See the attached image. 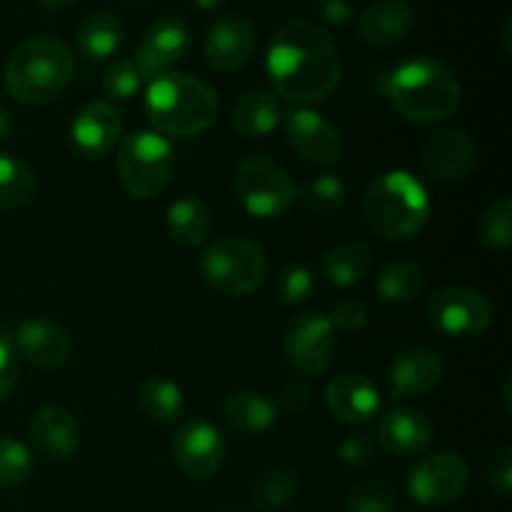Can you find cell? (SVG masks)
I'll list each match as a JSON object with an SVG mask.
<instances>
[{"mask_svg":"<svg viewBox=\"0 0 512 512\" xmlns=\"http://www.w3.org/2000/svg\"><path fill=\"white\" fill-rule=\"evenodd\" d=\"M205 283L225 298H243L263 285L268 255L248 238H220L198 260Z\"/></svg>","mask_w":512,"mask_h":512,"instance_id":"obj_6","label":"cell"},{"mask_svg":"<svg viewBox=\"0 0 512 512\" xmlns=\"http://www.w3.org/2000/svg\"><path fill=\"white\" fill-rule=\"evenodd\" d=\"M503 395H505V410H508V413H510V408H512V405H510V375H508V378H505V390H503Z\"/></svg>","mask_w":512,"mask_h":512,"instance_id":"obj_49","label":"cell"},{"mask_svg":"<svg viewBox=\"0 0 512 512\" xmlns=\"http://www.w3.org/2000/svg\"><path fill=\"white\" fill-rule=\"evenodd\" d=\"M28 435L33 448L48 460H65L75 453L80 438L78 420L63 405H45L30 418Z\"/></svg>","mask_w":512,"mask_h":512,"instance_id":"obj_21","label":"cell"},{"mask_svg":"<svg viewBox=\"0 0 512 512\" xmlns=\"http://www.w3.org/2000/svg\"><path fill=\"white\" fill-rule=\"evenodd\" d=\"M315 290V275L313 270L305 268V265H288V268L280 270V275L275 278V295L280 298V303L285 305H298L313 295Z\"/></svg>","mask_w":512,"mask_h":512,"instance_id":"obj_37","label":"cell"},{"mask_svg":"<svg viewBox=\"0 0 512 512\" xmlns=\"http://www.w3.org/2000/svg\"><path fill=\"white\" fill-rule=\"evenodd\" d=\"M265 63L275 93L295 105L320 103L343 78V58L335 40L308 20L278 28L270 38Z\"/></svg>","mask_w":512,"mask_h":512,"instance_id":"obj_1","label":"cell"},{"mask_svg":"<svg viewBox=\"0 0 512 512\" xmlns=\"http://www.w3.org/2000/svg\"><path fill=\"white\" fill-rule=\"evenodd\" d=\"M38 178L20 158L0 153V210H18L35 198Z\"/></svg>","mask_w":512,"mask_h":512,"instance_id":"obj_31","label":"cell"},{"mask_svg":"<svg viewBox=\"0 0 512 512\" xmlns=\"http://www.w3.org/2000/svg\"><path fill=\"white\" fill-rule=\"evenodd\" d=\"M165 225H168V233L173 235L175 243L193 248V245L208 240L210 230H213V215L203 200L180 198L165 210Z\"/></svg>","mask_w":512,"mask_h":512,"instance_id":"obj_28","label":"cell"},{"mask_svg":"<svg viewBox=\"0 0 512 512\" xmlns=\"http://www.w3.org/2000/svg\"><path fill=\"white\" fill-rule=\"evenodd\" d=\"M300 203L313 213H335L345 203V185L338 175H318L308 180L300 193Z\"/></svg>","mask_w":512,"mask_h":512,"instance_id":"obj_35","label":"cell"},{"mask_svg":"<svg viewBox=\"0 0 512 512\" xmlns=\"http://www.w3.org/2000/svg\"><path fill=\"white\" fill-rule=\"evenodd\" d=\"M220 113V100L208 83L188 73H163L145 90V115L158 135L193 138L205 133Z\"/></svg>","mask_w":512,"mask_h":512,"instance_id":"obj_2","label":"cell"},{"mask_svg":"<svg viewBox=\"0 0 512 512\" xmlns=\"http://www.w3.org/2000/svg\"><path fill=\"white\" fill-rule=\"evenodd\" d=\"M420 160L430 178L440 183H455V180H465L478 168L480 150L465 130L443 128L425 140Z\"/></svg>","mask_w":512,"mask_h":512,"instance_id":"obj_14","label":"cell"},{"mask_svg":"<svg viewBox=\"0 0 512 512\" xmlns=\"http://www.w3.org/2000/svg\"><path fill=\"white\" fill-rule=\"evenodd\" d=\"M190 48V28L180 15H160L145 28L135 53V65L143 78H158L170 65L185 58Z\"/></svg>","mask_w":512,"mask_h":512,"instance_id":"obj_15","label":"cell"},{"mask_svg":"<svg viewBox=\"0 0 512 512\" xmlns=\"http://www.w3.org/2000/svg\"><path fill=\"white\" fill-rule=\"evenodd\" d=\"M258 33L245 15H223L215 20L205 35V58L213 68L230 73L240 70L255 53Z\"/></svg>","mask_w":512,"mask_h":512,"instance_id":"obj_18","label":"cell"},{"mask_svg":"<svg viewBox=\"0 0 512 512\" xmlns=\"http://www.w3.org/2000/svg\"><path fill=\"white\" fill-rule=\"evenodd\" d=\"M223 418L230 430L240 435H260L270 430L278 420V408L270 398L255 390H243L225 400Z\"/></svg>","mask_w":512,"mask_h":512,"instance_id":"obj_27","label":"cell"},{"mask_svg":"<svg viewBox=\"0 0 512 512\" xmlns=\"http://www.w3.org/2000/svg\"><path fill=\"white\" fill-rule=\"evenodd\" d=\"M428 320L438 333L450 338H470L485 333L493 325L495 308L480 290L450 285L430 298Z\"/></svg>","mask_w":512,"mask_h":512,"instance_id":"obj_10","label":"cell"},{"mask_svg":"<svg viewBox=\"0 0 512 512\" xmlns=\"http://www.w3.org/2000/svg\"><path fill=\"white\" fill-rule=\"evenodd\" d=\"M325 405L343 423H368L380 410V393L370 378L360 373H343L325 388Z\"/></svg>","mask_w":512,"mask_h":512,"instance_id":"obj_20","label":"cell"},{"mask_svg":"<svg viewBox=\"0 0 512 512\" xmlns=\"http://www.w3.org/2000/svg\"><path fill=\"white\" fill-rule=\"evenodd\" d=\"M283 110H280L278 98L268 90H248L240 95L233 108V130L240 138L258 140L273 133L280 125Z\"/></svg>","mask_w":512,"mask_h":512,"instance_id":"obj_25","label":"cell"},{"mask_svg":"<svg viewBox=\"0 0 512 512\" xmlns=\"http://www.w3.org/2000/svg\"><path fill=\"white\" fill-rule=\"evenodd\" d=\"M378 440L385 450L400 455H418L433 440V423L425 413L413 408H395L380 420Z\"/></svg>","mask_w":512,"mask_h":512,"instance_id":"obj_23","label":"cell"},{"mask_svg":"<svg viewBox=\"0 0 512 512\" xmlns=\"http://www.w3.org/2000/svg\"><path fill=\"white\" fill-rule=\"evenodd\" d=\"M290 148L310 165H333L343 153L340 130L313 108H295L283 118Z\"/></svg>","mask_w":512,"mask_h":512,"instance_id":"obj_13","label":"cell"},{"mask_svg":"<svg viewBox=\"0 0 512 512\" xmlns=\"http://www.w3.org/2000/svg\"><path fill=\"white\" fill-rule=\"evenodd\" d=\"M398 498L380 483H363L345 498V512H393Z\"/></svg>","mask_w":512,"mask_h":512,"instance_id":"obj_38","label":"cell"},{"mask_svg":"<svg viewBox=\"0 0 512 512\" xmlns=\"http://www.w3.org/2000/svg\"><path fill=\"white\" fill-rule=\"evenodd\" d=\"M470 483L468 463L458 453H433L415 463L408 475V493L423 508L455 503Z\"/></svg>","mask_w":512,"mask_h":512,"instance_id":"obj_11","label":"cell"},{"mask_svg":"<svg viewBox=\"0 0 512 512\" xmlns=\"http://www.w3.org/2000/svg\"><path fill=\"white\" fill-rule=\"evenodd\" d=\"M413 25V5L405 0H380L360 13L358 35L370 48H393L408 38Z\"/></svg>","mask_w":512,"mask_h":512,"instance_id":"obj_22","label":"cell"},{"mask_svg":"<svg viewBox=\"0 0 512 512\" xmlns=\"http://www.w3.org/2000/svg\"><path fill=\"white\" fill-rule=\"evenodd\" d=\"M488 485L500 498H510L512 493V450L503 448L498 458L488 468Z\"/></svg>","mask_w":512,"mask_h":512,"instance_id":"obj_43","label":"cell"},{"mask_svg":"<svg viewBox=\"0 0 512 512\" xmlns=\"http://www.w3.org/2000/svg\"><path fill=\"white\" fill-rule=\"evenodd\" d=\"M445 363L430 348H410L390 365V395L393 400L420 398L443 380Z\"/></svg>","mask_w":512,"mask_h":512,"instance_id":"obj_19","label":"cell"},{"mask_svg":"<svg viewBox=\"0 0 512 512\" xmlns=\"http://www.w3.org/2000/svg\"><path fill=\"white\" fill-rule=\"evenodd\" d=\"M330 323L340 333H358L368 323V308H365L363 300L345 298L335 305L333 315H330Z\"/></svg>","mask_w":512,"mask_h":512,"instance_id":"obj_40","label":"cell"},{"mask_svg":"<svg viewBox=\"0 0 512 512\" xmlns=\"http://www.w3.org/2000/svg\"><path fill=\"white\" fill-rule=\"evenodd\" d=\"M235 193L253 218H280L293 208L298 190L293 178L268 155H245L235 170Z\"/></svg>","mask_w":512,"mask_h":512,"instance_id":"obj_7","label":"cell"},{"mask_svg":"<svg viewBox=\"0 0 512 512\" xmlns=\"http://www.w3.org/2000/svg\"><path fill=\"white\" fill-rule=\"evenodd\" d=\"M310 403H313V393H310V388L303 380H288L285 385H280L278 395H275V408L293 415L305 413Z\"/></svg>","mask_w":512,"mask_h":512,"instance_id":"obj_41","label":"cell"},{"mask_svg":"<svg viewBox=\"0 0 512 512\" xmlns=\"http://www.w3.org/2000/svg\"><path fill=\"white\" fill-rule=\"evenodd\" d=\"M500 43H503V53L510 55V53H512V43H510V15L503 20V28H500Z\"/></svg>","mask_w":512,"mask_h":512,"instance_id":"obj_47","label":"cell"},{"mask_svg":"<svg viewBox=\"0 0 512 512\" xmlns=\"http://www.w3.org/2000/svg\"><path fill=\"white\" fill-rule=\"evenodd\" d=\"M18 358H15L13 345L8 343V338L0 335V403L10 398L18 388Z\"/></svg>","mask_w":512,"mask_h":512,"instance_id":"obj_42","label":"cell"},{"mask_svg":"<svg viewBox=\"0 0 512 512\" xmlns=\"http://www.w3.org/2000/svg\"><path fill=\"white\" fill-rule=\"evenodd\" d=\"M138 405L145 418L153 420V423H175L185 408L183 390L173 380L163 378V375H153V378L143 380V385H140Z\"/></svg>","mask_w":512,"mask_h":512,"instance_id":"obj_30","label":"cell"},{"mask_svg":"<svg viewBox=\"0 0 512 512\" xmlns=\"http://www.w3.org/2000/svg\"><path fill=\"white\" fill-rule=\"evenodd\" d=\"M10 128H13V115H10V110L0 103V138H5V135L10 133Z\"/></svg>","mask_w":512,"mask_h":512,"instance_id":"obj_46","label":"cell"},{"mask_svg":"<svg viewBox=\"0 0 512 512\" xmlns=\"http://www.w3.org/2000/svg\"><path fill=\"white\" fill-rule=\"evenodd\" d=\"M10 345L18 350L28 363L38 365L43 370H58L73 355V340L60 328L58 323L48 318H28L20 320L10 328Z\"/></svg>","mask_w":512,"mask_h":512,"instance_id":"obj_17","label":"cell"},{"mask_svg":"<svg viewBox=\"0 0 512 512\" xmlns=\"http://www.w3.org/2000/svg\"><path fill=\"white\" fill-rule=\"evenodd\" d=\"M313 5L333 25H345L353 18V5L348 0H313Z\"/></svg>","mask_w":512,"mask_h":512,"instance_id":"obj_44","label":"cell"},{"mask_svg":"<svg viewBox=\"0 0 512 512\" xmlns=\"http://www.w3.org/2000/svg\"><path fill=\"white\" fill-rule=\"evenodd\" d=\"M480 243L493 250H505L512 243V200L500 198L490 205L478 223Z\"/></svg>","mask_w":512,"mask_h":512,"instance_id":"obj_33","label":"cell"},{"mask_svg":"<svg viewBox=\"0 0 512 512\" xmlns=\"http://www.w3.org/2000/svg\"><path fill=\"white\" fill-rule=\"evenodd\" d=\"M190 5H195L198 10H215L223 0H188Z\"/></svg>","mask_w":512,"mask_h":512,"instance_id":"obj_48","label":"cell"},{"mask_svg":"<svg viewBox=\"0 0 512 512\" xmlns=\"http://www.w3.org/2000/svg\"><path fill=\"white\" fill-rule=\"evenodd\" d=\"M380 298L393 305H408L425 290V270L415 258H398L383 268L375 283Z\"/></svg>","mask_w":512,"mask_h":512,"instance_id":"obj_29","label":"cell"},{"mask_svg":"<svg viewBox=\"0 0 512 512\" xmlns=\"http://www.w3.org/2000/svg\"><path fill=\"white\" fill-rule=\"evenodd\" d=\"M40 8L50 10V13H58V10H65L70 8L73 3H78V0H38Z\"/></svg>","mask_w":512,"mask_h":512,"instance_id":"obj_45","label":"cell"},{"mask_svg":"<svg viewBox=\"0 0 512 512\" xmlns=\"http://www.w3.org/2000/svg\"><path fill=\"white\" fill-rule=\"evenodd\" d=\"M75 75L68 45L50 35H33L10 53L5 63V88L18 103L45 105L60 98Z\"/></svg>","mask_w":512,"mask_h":512,"instance_id":"obj_5","label":"cell"},{"mask_svg":"<svg viewBox=\"0 0 512 512\" xmlns=\"http://www.w3.org/2000/svg\"><path fill=\"white\" fill-rule=\"evenodd\" d=\"M140 83H143V73L135 65V60H115L103 75V93L105 98H110V103L128 100L138 93Z\"/></svg>","mask_w":512,"mask_h":512,"instance_id":"obj_36","label":"cell"},{"mask_svg":"<svg viewBox=\"0 0 512 512\" xmlns=\"http://www.w3.org/2000/svg\"><path fill=\"white\" fill-rule=\"evenodd\" d=\"M118 175L130 195L153 198L173 175V148L155 130H138L120 145Z\"/></svg>","mask_w":512,"mask_h":512,"instance_id":"obj_8","label":"cell"},{"mask_svg":"<svg viewBox=\"0 0 512 512\" xmlns=\"http://www.w3.org/2000/svg\"><path fill=\"white\" fill-rule=\"evenodd\" d=\"M33 473L30 450L10 435H0V488H18Z\"/></svg>","mask_w":512,"mask_h":512,"instance_id":"obj_34","label":"cell"},{"mask_svg":"<svg viewBox=\"0 0 512 512\" xmlns=\"http://www.w3.org/2000/svg\"><path fill=\"white\" fill-rule=\"evenodd\" d=\"M173 460L190 480H210L225 463V440L220 430L205 418H190L175 430Z\"/></svg>","mask_w":512,"mask_h":512,"instance_id":"obj_12","label":"cell"},{"mask_svg":"<svg viewBox=\"0 0 512 512\" xmlns=\"http://www.w3.org/2000/svg\"><path fill=\"white\" fill-rule=\"evenodd\" d=\"M123 20L110 10H95L80 20L75 30V48L85 60H105L123 45Z\"/></svg>","mask_w":512,"mask_h":512,"instance_id":"obj_24","label":"cell"},{"mask_svg":"<svg viewBox=\"0 0 512 512\" xmlns=\"http://www.w3.org/2000/svg\"><path fill=\"white\" fill-rule=\"evenodd\" d=\"M363 218L383 240L415 238L430 220L428 190L408 170L375 175L363 195Z\"/></svg>","mask_w":512,"mask_h":512,"instance_id":"obj_4","label":"cell"},{"mask_svg":"<svg viewBox=\"0 0 512 512\" xmlns=\"http://www.w3.org/2000/svg\"><path fill=\"white\" fill-rule=\"evenodd\" d=\"M298 490V473L290 468L265 470L250 490V503L260 512H275L290 503Z\"/></svg>","mask_w":512,"mask_h":512,"instance_id":"obj_32","label":"cell"},{"mask_svg":"<svg viewBox=\"0 0 512 512\" xmlns=\"http://www.w3.org/2000/svg\"><path fill=\"white\" fill-rule=\"evenodd\" d=\"M120 135H123V115L110 100L85 103L70 123V145L85 160L108 155Z\"/></svg>","mask_w":512,"mask_h":512,"instance_id":"obj_16","label":"cell"},{"mask_svg":"<svg viewBox=\"0 0 512 512\" xmlns=\"http://www.w3.org/2000/svg\"><path fill=\"white\" fill-rule=\"evenodd\" d=\"M373 260L375 255L368 245L348 240L323 255L320 270H323V278L335 288H353L368 278V273L373 270Z\"/></svg>","mask_w":512,"mask_h":512,"instance_id":"obj_26","label":"cell"},{"mask_svg":"<svg viewBox=\"0 0 512 512\" xmlns=\"http://www.w3.org/2000/svg\"><path fill=\"white\" fill-rule=\"evenodd\" d=\"M285 358L300 378H320L335 358V328L328 315L300 313L285 328Z\"/></svg>","mask_w":512,"mask_h":512,"instance_id":"obj_9","label":"cell"},{"mask_svg":"<svg viewBox=\"0 0 512 512\" xmlns=\"http://www.w3.org/2000/svg\"><path fill=\"white\" fill-rule=\"evenodd\" d=\"M375 440L373 435H368L365 430H353L350 435H345V440L340 443V460H343L348 468H355V470H363L368 468V465L375 463Z\"/></svg>","mask_w":512,"mask_h":512,"instance_id":"obj_39","label":"cell"},{"mask_svg":"<svg viewBox=\"0 0 512 512\" xmlns=\"http://www.w3.org/2000/svg\"><path fill=\"white\" fill-rule=\"evenodd\" d=\"M388 95L405 120L433 125L460 108L463 88L453 70L433 58L400 63L388 78Z\"/></svg>","mask_w":512,"mask_h":512,"instance_id":"obj_3","label":"cell"}]
</instances>
